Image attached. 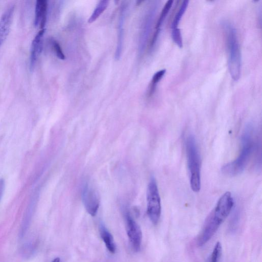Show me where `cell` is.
I'll return each instance as SVG.
<instances>
[{
  "mask_svg": "<svg viewBox=\"0 0 262 262\" xmlns=\"http://www.w3.org/2000/svg\"><path fill=\"white\" fill-rule=\"evenodd\" d=\"M233 205L234 200L230 192L227 191L220 197L205 222L199 238L202 244H206L211 238L231 212Z\"/></svg>",
  "mask_w": 262,
  "mask_h": 262,
  "instance_id": "obj_1",
  "label": "cell"
},
{
  "mask_svg": "<svg viewBox=\"0 0 262 262\" xmlns=\"http://www.w3.org/2000/svg\"><path fill=\"white\" fill-rule=\"evenodd\" d=\"M254 129L252 124H247L241 136V148L238 157L224 165L221 171L226 176H236L245 169L255 147Z\"/></svg>",
  "mask_w": 262,
  "mask_h": 262,
  "instance_id": "obj_2",
  "label": "cell"
},
{
  "mask_svg": "<svg viewBox=\"0 0 262 262\" xmlns=\"http://www.w3.org/2000/svg\"><path fill=\"white\" fill-rule=\"evenodd\" d=\"M222 25L226 36L229 73L233 80L238 81L241 76L242 61L236 31L229 21H223Z\"/></svg>",
  "mask_w": 262,
  "mask_h": 262,
  "instance_id": "obj_3",
  "label": "cell"
},
{
  "mask_svg": "<svg viewBox=\"0 0 262 262\" xmlns=\"http://www.w3.org/2000/svg\"><path fill=\"white\" fill-rule=\"evenodd\" d=\"M186 152L192 190L197 192L201 188L200 158L196 141L192 135L186 140Z\"/></svg>",
  "mask_w": 262,
  "mask_h": 262,
  "instance_id": "obj_4",
  "label": "cell"
},
{
  "mask_svg": "<svg viewBox=\"0 0 262 262\" xmlns=\"http://www.w3.org/2000/svg\"><path fill=\"white\" fill-rule=\"evenodd\" d=\"M147 213L154 224L159 221L161 213V204L156 181L151 178L147 190Z\"/></svg>",
  "mask_w": 262,
  "mask_h": 262,
  "instance_id": "obj_5",
  "label": "cell"
},
{
  "mask_svg": "<svg viewBox=\"0 0 262 262\" xmlns=\"http://www.w3.org/2000/svg\"><path fill=\"white\" fill-rule=\"evenodd\" d=\"M159 2V1L153 2L145 15L139 39V51L140 54L144 51L145 48L157 13Z\"/></svg>",
  "mask_w": 262,
  "mask_h": 262,
  "instance_id": "obj_6",
  "label": "cell"
},
{
  "mask_svg": "<svg viewBox=\"0 0 262 262\" xmlns=\"http://www.w3.org/2000/svg\"><path fill=\"white\" fill-rule=\"evenodd\" d=\"M125 228L133 249L136 252L139 251L142 243V231L139 225L129 213H126L125 216Z\"/></svg>",
  "mask_w": 262,
  "mask_h": 262,
  "instance_id": "obj_7",
  "label": "cell"
},
{
  "mask_svg": "<svg viewBox=\"0 0 262 262\" xmlns=\"http://www.w3.org/2000/svg\"><path fill=\"white\" fill-rule=\"evenodd\" d=\"M82 200L86 211L95 216L99 207V199L96 190L88 184L83 187Z\"/></svg>",
  "mask_w": 262,
  "mask_h": 262,
  "instance_id": "obj_8",
  "label": "cell"
},
{
  "mask_svg": "<svg viewBox=\"0 0 262 262\" xmlns=\"http://www.w3.org/2000/svg\"><path fill=\"white\" fill-rule=\"evenodd\" d=\"M189 1H184L176 12L171 25V34L173 41L178 46L183 43V39L180 30L178 26L188 7Z\"/></svg>",
  "mask_w": 262,
  "mask_h": 262,
  "instance_id": "obj_9",
  "label": "cell"
},
{
  "mask_svg": "<svg viewBox=\"0 0 262 262\" xmlns=\"http://www.w3.org/2000/svg\"><path fill=\"white\" fill-rule=\"evenodd\" d=\"M45 29L40 30L33 39L30 48V68L32 70L35 68L43 48V36Z\"/></svg>",
  "mask_w": 262,
  "mask_h": 262,
  "instance_id": "obj_10",
  "label": "cell"
},
{
  "mask_svg": "<svg viewBox=\"0 0 262 262\" xmlns=\"http://www.w3.org/2000/svg\"><path fill=\"white\" fill-rule=\"evenodd\" d=\"M126 9V7L125 4H122L120 9L118 25L117 43L115 54V57L116 60H119L120 58L123 49L124 39V24Z\"/></svg>",
  "mask_w": 262,
  "mask_h": 262,
  "instance_id": "obj_11",
  "label": "cell"
},
{
  "mask_svg": "<svg viewBox=\"0 0 262 262\" xmlns=\"http://www.w3.org/2000/svg\"><path fill=\"white\" fill-rule=\"evenodd\" d=\"M48 2L46 0H37L35 7L34 25L44 29L47 17Z\"/></svg>",
  "mask_w": 262,
  "mask_h": 262,
  "instance_id": "obj_12",
  "label": "cell"
},
{
  "mask_svg": "<svg viewBox=\"0 0 262 262\" xmlns=\"http://www.w3.org/2000/svg\"><path fill=\"white\" fill-rule=\"evenodd\" d=\"M173 2L172 1H167L161 12L156 24L155 31L150 42L149 47L150 50L154 49L157 43L163 22L172 7Z\"/></svg>",
  "mask_w": 262,
  "mask_h": 262,
  "instance_id": "obj_13",
  "label": "cell"
},
{
  "mask_svg": "<svg viewBox=\"0 0 262 262\" xmlns=\"http://www.w3.org/2000/svg\"><path fill=\"white\" fill-rule=\"evenodd\" d=\"M37 193H34L32 196L31 197L30 202L28 204L27 208L25 213L22 227L23 229H21L22 234H24L26 230H27V227L29 224V223L32 219L33 213L34 210L35 209V207L36 206V202H37Z\"/></svg>",
  "mask_w": 262,
  "mask_h": 262,
  "instance_id": "obj_14",
  "label": "cell"
},
{
  "mask_svg": "<svg viewBox=\"0 0 262 262\" xmlns=\"http://www.w3.org/2000/svg\"><path fill=\"white\" fill-rule=\"evenodd\" d=\"M100 234L107 249L111 253L116 251V245L112 234L103 225L100 226Z\"/></svg>",
  "mask_w": 262,
  "mask_h": 262,
  "instance_id": "obj_15",
  "label": "cell"
},
{
  "mask_svg": "<svg viewBox=\"0 0 262 262\" xmlns=\"http://www.w3.org/2000/svg\"><path fill=\"white\" fill-rule=\"evenodd\" d=\"M108 1L107 0H102L100 1L97 6L95 8L92 14L89 18L88 22L89 24H91L94 22L96 19L100 16V15L103 12V11L106 9L108 5Z\"/></svg>",
  "mask_w": 262,
  "mask_h": 262,
  "instance_id": "obj_16",
  "label": "cell"
},
{
  "mask_svg": "<svg viewBox=\"0 0 262 262\" xmlns=\"http://www.w3.org/2000/svg\"><path fill=\"white\" fill-rule=\"evenodd\" d=\"M165 73L166 69H162L161 70L158 71V72L154 74L152 77L151 83L149 87V90L148 91L149 96H151L154 94L156 90L157 84L164 76Z\"/></svg>",
  "mask_w": 262,
  "mask_h": 262,
  "instance_id": "obj_17",
  "label": "cell"
},
{
  "mask_svg": "<svg viewBox=\"0 0 262 262\" xmlns=\"http://www.w3.org/2000/svg\"><path fill=\"white\" fill-rule=\"evenodd\" d=\"M222 245L220 242L215 245L212 251L210 262H219L222 254Z\"/></svg>",
  "mask_w": 262,
  "mask_h": 262,
  "instance_id": "obj_18",
  "label": "cell"
},
{
  "mask_svg": "<svg viewBox=\"0 0 262 262\" xmlns=\"http://www.w3.org/2000/svg\"><path fill=\"white\" fill-rule=\"evenodd\" d=\"M53 47L56 56L61 60H64L66 56L62 52L60 45L55 40L53 41Z\"/></svg>",
  "mask_w": 262,
  "mask_h": 262,
  "instance_id": "obj_19",
  "label": "cell"
},
{
  "mask_svg": "<svg viewBox=\"0 0 262 262\" xmlns=\"http://www.w3.org/2000/svg\"><path fill=\"white\" fill-rule=\"evenodd\" d=\"M9 33V32L7 29L0 27V48L6 39Z\"/></svg>",
  "mask_w": 262,
  "mask_h": 262,
  "instance_id": "obj_20",
  "label": "cell"
},
{
  "mask_svg": "<svg viewBox=\"0 0 262 262\" xmlns=\"http://www.w3.org/2000/svg\"><path fill=\"white\" fill-rule=\"evenodd\" d=\"M5 189V180L1 178L0 179V202L2 198L4 191Z\"/></svg>",
  "mask_w": 262,
  "mask_h": 262,
  "instance_id": "obj_21",
  "label": "cell"
},
{
  "mask_svg": "<svg viewBox=\"0 0 262 262\" xmlns=\"http://www.w3.org/2000/svg\"><path fill=\"white\" fill-rule=\"evenodd\" d=\"M52 262H60V258L59 257H56Z\"/></svg>",
  "mask_w": 262,
  "mask_h": 262,
  "instance_id": "obj_22",
  "label": "cell"
}]
</instances>
